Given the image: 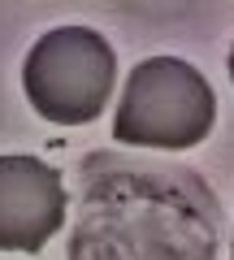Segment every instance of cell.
<instances>
[{
    "instance_id": "1",
    "label": "cell",
    "mask_w": 234,
    "mask_h": 260,
    "mask_svg": "<svg viewBox=\"0 0 234 260\" xmlns=\"http://www.w3.org/2000/svg\"><path fill=\"white\" fill-rule=\"evenodd\" d=\"M217 121V95L195 65L178 56H152L130 70L122 104L113 117V139L130 148L187 152Z\"/></svg>"
},
{
    "instance_id": "2",
    "label": "cell",
    "mask_w": 234,
    "mask_h": 260,
    "mask_svg": "<svg viewBox=\"0 0 234 260\" xmlns=\"http://www.w3.org/2000/svg\"><path fill=\"white\" fill-rule=\"evenodd\" d=\"M22 87L44 121L87 126L117 87V52L91 26H56L26 52Z\"/></svg>"
},
{
    "instance_id": "3",
    "label": "cell",
    "mask_w": 234,
    "mask_h": 260,
    "mask_svg": "<svg viewBox=\"0 0 234 260\" xmlns=\"http://www.w3.org/2000/svg\"><path fill=\"white\" fill-rule=\"evenodd\" d=\"M61 225H65L61 174L26 152L0 156V251L39 256Z\"/></svg>"
},
{
    "instance_id": "4",
    "label": "cell",
    "mask_w": 234,
    "mask_h": 260,
    "mask_svg": "<svg viewBox=\"0 0 234 260\" xmlns=\"http://www.w3.org/2000/svg\"><path fill=\"white\" fill-rule=\"evenodd\" d=\"M230 78H234V44H230Z\"/></svg>"
},
{
    "instance_id": "5",
    "label": "cell",
    "mask_w": 234,
    "mask_h": 260,
    "mask_svg": "<svg viewBox=\"0 0 234 260\" xmlns=\"http://www.w3.org/2000/svg\"><path fill=\"white\" fill-rule=\"evenodd\" d=\"M230 256H234V247H230Z\"/></svg>"
}]
</instances>
